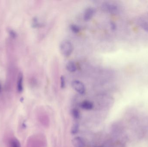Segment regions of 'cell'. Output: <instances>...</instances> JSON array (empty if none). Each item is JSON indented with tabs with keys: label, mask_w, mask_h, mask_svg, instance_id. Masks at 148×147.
<instances>
[{
	"label": "cell",
	"mask_w": 148,
	"mask_h": 147,
	"mask_svg": "<svg viewBox=\"0 0 148 147\" xmlns=\"http://www.w3.org/2000/svg\"><path fill=\"white\" fill-rule=\"evenodd\" d=\"M10 35H12L13 37H14L15 36H16V34L15 33H14V32H13V31H10Z\"/></svg>",
	"instance_id": "obj_15"
},
{
	"label": "cell",
	"mask_w": 148,
	"mask_h": 147,
	"mask_svg": "<svg viewBox=\"0 0 148 147\" xmlns=\"http://www.w3.org/2000/svg\"><path fill=\"white\" fill-rule=\"evenodd\" d=\"M78 126L77 124H75L73 127V128L72 129V133L73 134L77 133L78 132Z\"/></svg>",
	"instance_id": "obj_13"
},
{
	"label": "cell",
	"mask_w": 148,
	"mask_h": 147,
	"mask_svg": "<svg viewBox=\"0 0 148 147\" xmlns=\"http://www.w3.org/2000/svg\"><path fill=\"white\" fill-rule=\"evenodd\" d=\"M137 24L138 26L141 28L145 32L148 33V20L146 18H138L136 21Z\"/></svg>",
	"instance_id": "obj_4"
},
{
	"label": "cell",
	"mask_w": 148,
	"mask_h": 147,
	"mask_svg": "<svg viewBox=\"0 0 148 147\" xmlns=\"http://www.w3.org/2000/svg\"><path fill=\"white\" fill-rule=\"evenodd\" d=\"M95 10L92 8L88 7L85 9L84 14V18L86 21L89 20L93 17Z\"/></svg>",
	"instance_id": "obj_6"
},
{
	"label": "cell",
	"mask_w": 148,
	"mask_h": 147,
	"mask_svg": "<svg viewBox=\"0 0 148 147\" xmlns=\"http://www.w3.org/2000/svg\"><path fill=\"white\" fill-rule=\"evenodd\" d=\"M17 89L19 92L22 91L23 90V76L22 73H19L17 82Z\"/></svg>",
	"instance_id": "obj_7"
},
{
	"label": "cell",
	"mask_w": 148,
	"mask_h": 147,
	"mask_svg": "<svg viewBox=\"0 0 148 147\" xmlns=\"http://www.w3.org/2000/svg\"><path fill=\"white\" fill-rule=\"evenodd\" d=\"M72 144L74 147H84L85 142L82 138L80 137H75L72 140Z\"/></svg>",
	"instance_id": "obj_5"
},
{
	"label": "cell",
	"mask_w": 148,
	"mask_h": 147,
	"mask_svg": "<svg viewBox=\"0 0 148 147\" xmlns=\"http://www.w3.org/2000/svg\"><path fill=\"white\" fill-rule=\"evenodd\" d=\"M72 87L77 92L81 95L84 94L85 91V86L82 82L78 80H75L72 83Z\"/></svg>",
	"instance_id": "obj_3"
},
{
	"label": "cell",
	"mask_w": 148,
	"mask_h": 147,
	"mask_svg": "<svg viewBox=\"0 0 148 147\" xmlns=\"http://www.w3.org/2000/svg\"><path fill=\"white\" fill-rule=\"evenodd\" d=\"M72 114L74 118L75 119H78L80 117V112L78 110L76 109H74L72 110Z\"/></svg>",
	"instance_id": "obj_11"
},
{
	"label": "cell",
	"mask_w": 148,
	"mask_h": 147,
	"mask_svg": "<svg viewBox=\"0 0 148 147\" xmlns=\"http://www.w3.org/2000/svg\"><path fill=\"white\" fill-rule=\"evenodd\" d=\"M80 107L86 110H90L93 108V104L91 102L88 101H84L81 103Z\"/></svg>",
	"instance_id": "obj_8"
},
{
	"label": "cell",
	"mask_w": 148,
	"mask_h": 147,
	"mask_svg": "<svg viewBox=\"0 0 148 147\" xmlns=\"http://www.w3.org/2000/svg\"><path fill=\"white\" fill-rule=\"evenodd\" d=\"M67 70L71 72H75L77 70L76 66L73 61H69L66 65Z\"/></svg>",
	"instance_id": "obj_9"
},
{
	"label": "cell",
	"mask_w": 148,
	"mask_h": 147,
	"mask_svg": "<svg viewBox=\"0 0 148 147\" xmlns=\"http://www.w3.org/2000/svg\"><path fill=\"white\" fill-rule=\"evenodd\" d=\"M9 147H21V143L17 139L12 138L9 142Z\"/></svg>",
	"instance_id": "obj_10"
},
{
	"label": "cell",
	"mask_w": 148,
	"mask_h": 147,
	"mask_svg": "<svg viewBox=\"0 0 148 147\" xmlns=\"http://www.w3.org/2000/svg\"><path fill=\"white\" fill-rule=\"evenodd\" d=\"M66 85V81L65 77L63 76L61 77V87L62 88H64Z\"/></svg>",
	"instance_id": "obj_14"
},
{
	"label": "cell",
	"mask_w": 148,
	"mask_h": 147,
	"mask_svg": "<svg viewBox=\"0 0 148 147\" xmlns=\"http://www.w3.org/2000/svg\"><path fill=\"white\" fill-rule=\"evenodd\" d=\"M1 85H0V93H1Z\"/></svg>",
	"instance_id": "obj_16"
},
{
	"label": "cell",
	"mask_w": 148,
	"mask_h": 147,
	"mask_svg": "<svg viewBox=\"0 0 148 147\" xmlns=\"http://www.w3.org/2000/svg\"><path fill=\"white\" fill-rule=\"evenodd\" d=\"M70 29L72 32L75 33H77L80 32V28L79 27L75 25H72L70 26Z\"/></svg>",
	"instance_id": "obj_12"
},
{
	"label": "cell",
	"mask_w": 148,
	"mask_h": 147,
	"mask_svg": "<svg viewBox=\"0 0 148 147\" xmlns=\"http://www.w3.org/2000/svg\"><path fill=\"white\" fill-rule=\"evenodd\" d=\"M102 7L106 12L113 14H118L121 10L120 6L113 3H105L103 5Z\"/></svg>",
	"instance_id": "obj_2"
},
{
	"label": "cell",
	"mask_w": 148,
	"mask_h": 147,
	"mask_svg": "<svg viewBox=\"0 0 148 147\" xmlns=\"http://www.w3.org/2000/svg\"><path fill=\"white\" fill-rule=\"evenodd\" d=\"M74 47L72 42L67 40L62 41L60 45V51L64 57L70 56L73 51Z\"/></svg>",
	"instance_id": "obj_1"
}]
</instances>
